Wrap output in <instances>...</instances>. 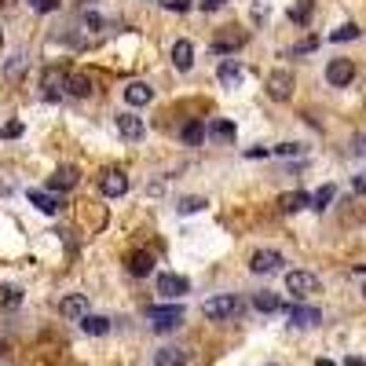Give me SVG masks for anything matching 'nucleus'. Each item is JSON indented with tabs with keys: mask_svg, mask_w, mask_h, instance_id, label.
Masks as SVG:
<instances>
[{
	"mask_svg": "<svg viewBox=\"0 0 366 366\" xmlns=\"http://www.w3.org/2000/svg\"><path fill=\"white\" fill-rule=\"evenodd\" d=\"M202 311H205V319L224 323V319H234V315L242 311V300H238L234 293H216V297H209L202 304Z\"/></svg>",
	"mask_w": 366,
	"mask_h": 366,
	"instance_id": "f257e3e1",
	"label": "nucleus"
},
{
	"mask_svg": "<svg viewBox=\"0 0 366 366\" xmlns=\"http://www.w3.org/2000/svg\"><path fill=\"white\" fill-rule=\"evenodd\" d=\"M147 319H150V326H154L157 333H169V330H176V326L183 323V308H180V304H154V308L147 311Z\"/></svg>",
	"mask_w": 366,
	"mask_h": 366,
	"instance_id": "f03ea898",
	"label": "nucleus"
},
{
	"mask_svg": "<svg viewBox=\"0 0 366 366\" xmlns=\"http://www.w3.org/2000/svg\"><path fill=\"white\" fill-rule=\"evenodd\" d=\"M286 293H293L297 300H308L311 293H319V279L311 272H290L286 275Z\"/></svg>",
	"mask_w": 366,
	"mask_h": 366,
	"instance_id": "7ed1b4c3",
	"label": "nucleus"
},
{
	"mask_svg": "<svg viewBox=\"0 0 366 366\" xmlns=\"http://www.w3.org/2000/svg\"><path fill=\"white\" fill-rule=\"evenodd\" d=\"M352 77H356V62H352V59H330L326 81H330L333 88H348V85H352Z\"/></svg>",
	"mask_w": 366,
	"mask_h": 366,
	"instance_id": "20e7f679",
	"label": "nucleus"
},
{
	"mask_svg": "<svg viewBox=\"0 0 366 366\" xmlns=\"http://www.w3.org/2000/svg\"><path fill=\"white\" fill-rule=\"evenodd\" d=\"M282 267V253H275V249H257L249 257V272L253 275H272V272H279Z\"/></svg>",
	"mask_w": 366,
	"mask_h": 366,
	"instance_id": "39448f33",
	"label": "nucleus"
},
{
	"mask_svg": "<svg viewBox=\"0 0 366 366\" xmlns=\"http://www.w3.org/2000/svg\"><path fill=\"white\" fill-rule=\"evenodd\" d=\"M267 95L279 103H286L293 95V73H286V70H272L267 73Z\"/></svg>",
	"mask_w": 366,
	"mask_h": 366,
	"instance_id": "423d86ee",
	"label": "nucleus"
},
{
	"mask_svg": "<svg viewBox=\"0 0 366 366\" xmlns=\"http://www.w3.org/2000/svg\"><path fill=\"white\" fill-rule=\"evenodd\" d=\"M99 190L106 198H121L125 190H129V176H125L121 169H106L103 176H99Z\"/></svg>",
	"mask_w": 366,
	"mask_h": 366,
	"instance_id": "0eeeda50",
	"label": "nucleus"
},
{
	"mask_svg": "<svg viewBox=\"0 0 366 366\" xmlns=\"http://www.w3.org/2000/svg\"><path fill=\"white\" fill-rule=\"evenodd\" d=\"M216 77H220V85H224V88H242L246 70H242V62H238V59H224V62H220V70H216Z\"/></svg>",
	"mask_w": 366,
	"mask_h": 366,
	"instance_id": "6e6552de",
	"label": "nucleus"
},
{
	"mask_svg": "<svg viewBox=\"0 0 366 366\" xmlns=\"http://www.w3.org/2000/svg\"><path fill=\"white\" fill-rule=\"evenodd\" d=\"M187 290H190V282H187L183 275H172V272H162V275H157V293H165L169 300L183 297Z\"/></svg>",
	"mask_w": 366,
	"mask_h": 366,
	"instance_id": "1a4fd4ad",
	"label": "nucleus"
},
{
	"mask_svg": "<svg viewBox=\"0 0 366 366\" xmlns=\"http://www.w3.org/2000/svg\"><path fill=\"white\" fill-rule=\"evenodd\" d=\"M319 323H323V311L315 308V304H297L290 311V326H297V330H311V326H319Z\"/></svg>",
	"mask_w": 366,
	"mask_h": 366,
	"instance_id": "9d476101",
	"label": "nucleus"
},
{
	"mask_svg": "<svg viewBox=\"0 0 366 366\" xmlns=\"http://www.w3.org/2000/svg\"><path fill=\"white\" fill-rule=\"evenodd\" d=\"M150 99H154V88L147 81H129L125 85V103L129 106H147Z\"/></svg>",
	"mask_w": 366,
	"mask_h": 366,
	"instance_id": "9b49d317",
	"label": "nucleus"
},
{
	"mask_svg": "<svg viewBox=\"0 0 366 366\" xmlns=\"http://www.w3.org/2000/svg\"><path fill=\"white\" fill-rule=\"evenodd\" d=\"M150 272H154V253H150V249H136L132 257H129V275L147 279Z\"/></svg>",
	"mask_w": 366,
	"mask_h": 366,
	"instance_id": "f8f14e48",
	"label": "nucleus"
},
{
	"mask_svg": "<svg viewBox=\"0 0 366 366\" xmlns=\"http://www.w3.org/2000/svg\"><path fill=\"white\" fill-rule=\"evenodd\" d=\"M59 311L66 315V319H77V323H81L85 315H88V297H85V293H70V297L59 304Z\"/></svg>",
	"mask_w": 366,
	"mask_h": 366,
	"instance_id": "ddd939ff",
	"label": "nucleus"
},
{
	"mask_svg": "<svg viewBox=\"0 0 366 366\" xmlns=\"http://www.w3.org/2000/svg\"><path fill=\"white\" fill-rule=\"evenodd\" d=\"M172 66L183 70V73L195 66V44H190V41H176V44H172Z\"/></svg>",
	"mask_w": 366,
	"mask_h": 366,
	"instance_id": "4468645a",
	"label": "nucleus"
},
{
	"mask_svg": "<svg viewBox=\"0 0 366 366\" xmlns=\"http://www.w3.org/2000/svg\"><path fill=\"white\" fill-rule=\"evenodd\" d=\"M304 205H311V195H304V190H286V195H279L282 213H300Z\"/></svg>",
	"mask_w": 366,
	"mask_h": 366,
	"instance_id": "2eb2a0df",
	"label": "nucleus"
},
{
	"mask_svg": "<svg viewBox=\"0 0 366 366\" xmlns=\"http://www.w3.org/2000/svg\"><path fill=\"white\" fill-rule=\"evenodd\" d=\"M118 132H121L125 139H143V136H147V125H143L136 114H121V118H118Z\"/></svg>",
	"mask_w": 366,
	"mask_h": 366,
	"instance_id": "dca6fc26",
	"label": "nucleus"
},
{
	"mask_svg": "<svg viewBox=\"0 0 366 366\" xmlns=\"http://www.w3.org/2000/svg\"><path fill=\"white\" fill-rule=\"evenodd\" d=\"M48 187H52V190H70V187H77V169H73V165L55 169L52 180H48Z\"/></svg>",
	"mask_w": 366,
	"mask_h": 366,
	"instance_id": "f3484780",
	"label": "nucleus"
},
{
	"mask_svg": "<svg viewBox=\"0 0 366 366\" xmlns=\"http://www.w3.org/2000/svg\"><path fill=\"white\" fill-rule=\"evenodd\" d=\"M81 330L88 333V337H106V333H110V319H106V315H85V319H81Z\"/></svg>",
	"mask_w": 366,
	"mask_h": 366,
	"instance_id": "a211bd4d",
	"label": "nucleus"
},
{
	"mask_svg": "<svg viewBox=\"0 0 366 366\" xmlns=\"http://www.w3.org/2000/svg\"><path fill=\"white\" fill-rule=\"evenodd\" d=\"M183 363H187L183 348H157L154 352V366H183Z\"/></svg>",
	"mask_w": 366,
	"mask_h": 366,
	"instance_id": "6ab92c4d",
	"label": "nucleus"
},
{
	"mask_svg": "<svg viewBox=\"0 0 366 366\" xmlns=\"http://www.w3.org/2000/svg\"><path fill=\"white\" fill-rule=\"evenodd\" d=\"M29 205H37L44 216H55L59 213V198H52L48 190H29Z\"/></svg>",
	"mask_w": 366,
	"mask_h": 366,
	"instance_id": "aec40b11",
	"label": "nucleus"
},
{
	"mask_svg": "<svg viewBox=\"0 0 366 366\" xmlns=\"http://www.w3.org/2000/svg\"><path fill=\"white\" fill-rule=\"evenodd\" d=\"M180 136H183V147H202V139H205V125H202V121H187Z\"/></svg>",
	"mask_w": 366,
	"mask_h": 366,
	"instance_id": "412c9836",
	"label": "nucleus"
},
{
	"mask_svg": "<svg viewBox=\"0 0 366 366\" xmlns=\"http://www.w3.org/2000/svg\"><path fill=\"white\" fill-rule=\"evenodd\" d=\"M66 92L77 95V99H85V95L92 92V77H85V73H70V77H66Z\"/></svg>",
	"mask_w": 366,
	"mask_h": 366,
	"instance_id": "4be33fe9",
	"label": "nucleus"
},
{
	"mask_svg": "<svg viewBox=\"0 0 366 366\" xmlns=\"http://www.w3.org/2000/svg\"><path fill=\"white\" fill-rule=\"evenodd\" d=\"M66 88V73H59V70H48L44 73V95L48 99H55V95Z\"/></svg>",
	"mask_w": 366,
	"mask_h": 366,
	"instance_id": "5701e85b",
	"label": "nucleus"
},
{
	"mask_svg": "<svg viewBox=\"0 0 366 366\" xmlns=\"http://www.w3.org/2000/svg\"><path fill=\"white\" fill-rule=\"evenodd\" d=\"M333 198H337V190H333V183H326V187H319V190H315V195H311V209H330V202Z\"/></svg>",
	"mask_w": 366,
	"mask_h": 366,
	"instance_id": "b1692460",
	"label": "nucleus"
},
{
	"mask_svg": "<svg viewBox=\"0 0 366 366\" xmlns=\"http://www.w3.org/2000/svg\"><path fill=\"white\" fill-rule=\"evenodd\" d=\"M253 304H257V311H279L282 308V297L279 293H257V297H253Z\"/></svg>",
	"mask_w": 366,
	"mask_h": 366,
	"instance_id": "393cba45",
	"label": "nucleus"
},
{
	"mask_svg": "<svg viewBox=\"0 0 366 366\" xmlns=\"http://www.w3.org/2000/svg\"><path fill=\"white\" fill-rule=\"evenodd\" d=\"M176 209H180V216L202 213V209H205V198H202V195H187V198H180V205H176Z\"/></svg>",
	"mask_w": 366,
	"mask_h": 366,
	"instance_id": "a878e982",
	"label": "nucleus"
},
{
	"mask_svg": "<svg viewBox=\"0 0 366 366\" xmlns=\"http://www.w3.org/2000/svg\"><path fill=\"white\" fill-rule=\"evenodd\" d=\"M0 304H4V308H19L22 304V290H19V286H4V290H0Z\"/></svg>",
	"mask_w": 366,
	"mask_h": 366,
	"instance_id": "bb28decb",
	"label": "nucleus"
},
{
	"mask_svg": "<svg viewBox=\"0 0 366 366\" xmlns=\"http://www.w3.org/2000/svg\"><path fill=\"white\" fill-rule=\"evenodd\" d=\"M359 34H363V29L356 22H344L341 29H333V34H330V41H359Z\"/></svg>",
	"mask_w": 366,
	"mask_h": 366,
	"instance_id": "cd10ccee",
	"label": "nucleus"
},
{
	"mask_svg": "<svg viewBox=\"0 0 366 366\" xmlns=\"http://www.w3.org/2000/svg\"><path fill=\"white\" fill-rule=\"evenodd\" d=\"M290 19L293 22H308L311 19V0H300V4H293L290 8Z\"/></svg>",
	"mask_w": 366,
	"mask_h": 366,
	"instance_id": "c85d7f7f",
	"label": "nucleus"
},
{
	"mask_svg": "<svg viewBox=\"0 0 366 366\" xmlns=\"http://www.w3.org/2000/svg\"><path fill=\"white\" fill-rule=\"evenodd\" d=\"M272 154H279V157H300V154H304V147H300V143H279V147H272Z\"/></svg>",
	"mask_w": 366,
	"mask_h": 366,
	"instance_id": "c756f323",
	"label": "nucleus"
},
{
	"mask_svg": "<svg viewBox=\"0 0 366 366\" xmlns=\"http://www.w3.org/2000/svg\"><path fill=\"white\" fill-rule=\"evenodd\" d=\"M213 136H220V139H234V125H231V121H213Z\"/></svg>",
	"mask_w": 366,
	"mask_h": 366,
	"instance_id": "7c9ffc66",
	"label": "nucleus"
},
{
	"mask_svg": "<svg viewBox=\"0 0 366 366\" xmlns=\"http://www.w3.org/2000/svg\"><path fill=\"white\" fill-rule=\"evenodd\" d=\"M234 44H242V34H227V37L213 41V48H216V52H227V48H234Z\"/></svg>",
	"mask_w": 366,
	"mask_h": 366,
	"instance_id": "2f4dec72",
	"label": "nucleus"
},
{
	"mask_svg": "<svg viewBox=\"0 0 366 366\" xmlns=\"http://www.w3.org/2000/svg\"><path fill=\"white\" fill-rule=\"evenodd\" d=\"M22 70H26V59H22V55H11V62L4 66V73H8V77H19Z\"/></svg>",
	"mask_w": 366,
	"mask_h": 366,
	"instance_id": "473e14b6",
	"label": "nucleus"
},
{
	"mask_svg": "<svg viewBox=\"0 0 366 366\" xmlns=\"http://www.w3.org/2000/svg\"><path fill=\"white\" fill-rule=\"evenodd\" d=\"M88 29H92V34H99V29H103V19H99V15H95V11H85V19H81Z\"/></svg>",
	"mask_w": 366,
	"mask_h": 366,
	"instance_id": "72a5a7b5",
	"label": "nucleus"
},
{
	"mask_svg": "<svg viewBox=\"0 0 366 366\" xmlns=\"http://www.w3.org/2000/svg\"><path fill=\"white\" fill-rule=\"evenodd\" d=\"M0 136H4V139L22 136V121H11V125H4V129H0Z\"/></svg>",
	"mask_w": 366,
	"mask_h": 366,
	"instance_id": "f704fd0d",
	"label": "nucleus"
},
{
	"mask_svg": "<svg viewBox=\"0 0 366 366\" xmlns=\"http://www.w3.org/2000/svg\"><path fill=\"white\" fill-rule=\"evenodd\" d=\"M267 4H272V0H257V4H253V19H257V22L267 19Z\"/></svg>",
	"mask_w": 366,
	"mask_h": 366,
	"instance_id": "c9c22d12",
	"label": "nucleus"
},
{
	"mask_svg": "<svg viewBox=\"0 0 366 366\" xmlns=\"http://www.w3.org/2000/svg\"><path fill=\"white\" fill-rule=\"evenodd\" d=\"M34 8H37V11H55L59 0H34Z\"/></svg>",
	"mask_w": 366,
	"mask_h": 366,
	"instance_id": "e433bc0d",
	"label": "nucleus"
},
{
	"mask_svg": "<svg viewBox=\"0 0 366 366\" xmlns=\"http://www.w3.org/2000/svg\"><path fill=\"white\" fill-rule=\"evenodd\" d=\"M352 187L359 190V195H366V172H359V176L352 180Z\"/></svg>",
	"mask_w": 366,
	"mask_h": 366,
	"instance_id": "4c0bfd02",
	"label": "nucleus"
},
{
	"mask_svg": "<svg viewBox=\"0 0 366 366\" xmlns=\"http://www.w3.org/2000/svg\"><path fill=\"white\" fill-rule=\"evenodd\" d=\"M198 4H202V11H213V8L224 4V0H198Z\"/></svg>",
	"mask_w": 366,
	"mask_h": 366,
	"instance_id": "58836bf2",
	"label": "nucleus"
},
{
	"mask_svg": "<svg viewBox=\"0 0 366 366\" xmlns=\"http://www.w3.org/2000/svg\"><path fill=\"white\" fill-rule=\"evenodd\" d=\"M356 154H366V136H356Z\"/></svg>",
	"mask_w": 366,
	"mask_h": 366,
	"instance_id": "ea45409f",
	"label": "nucleus"
},
{
	"mask_svg": "<svg viewBox=\"0 0 366 366\" xmlns=\"http://www.w3.org/2000/svg\"><path fill=\"white\" fill-rule=\"evenodd\" d=\"M348 366H366V363H363V359H356V356H352V359H348Z\"/></svg>",
	"mask_w": 366,
	"mask_h": 366,
	"instance_id": "a19ab883",
	"label": "nucleus"
},
{
	"mask_svg": "<svg viewBox=\"0 0 366 366\" xmlns=\"http://www.w3.org/2000/svg\"><path fill=\"white\" fill-rule=\"evenodd\" d=\"M315 366H333V363H330V359H319V363H315Z\"/></svg>",
	"mask_w": 366,
	"mask_h": 366,
	"instance_id": "79ce46f5",
	"label": "nucleus"
},
{
	"mask_svg": "<svg viewBox=\"0 0 366 366\" xmlns=\"http://www.w3.org/2000/svg\"><path fill=\"white\" fill-rule=\"evenodd\" d=\"M0 4H15V0H0Z\"/></svg>",
	"mask_w": 366,
	"mask_h": 366,
	"instance_id": "37998d69",
	"label": "nucleus"
},
{
	"mask_svg": "<svg viewBox=\"0 0 366 366\" xmlns=\"http://www.w3.org/2000/svg\"><path fill=\"white\" fill-rule=\"evenodd\" d=\"M363 297H366V282H363Z\"/></svg>",
	"mask_w": 366,
	"mask_h": 366,
	"instance_id": "c03bdc74",
	"label": "nucleus"
}]
</instances>
